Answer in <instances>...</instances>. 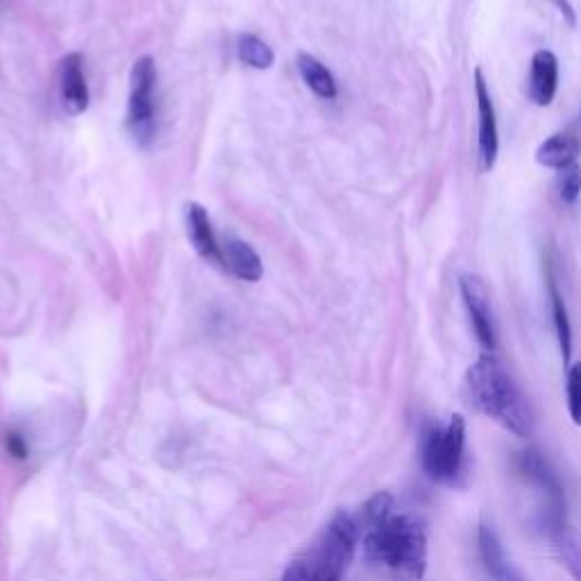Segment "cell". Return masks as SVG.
Segmentation results:
<instances>
[{"label": "cell", "mask_w": 581, "mask_h": 581, "mask_svg": "<svg viewBox=\"0 0 581 581\" xmlns=\"http://www.w3.org/2000/svg\"><path fill=\"white\" fill-rule=\"evenodd\" d=\"M364 557L393 581H423L427 572V530L414 513H391L366 527Z\"/></svg>", "instance_id": "6da1fadb"}, {"label": "cell", "mask_w": 581, "mask_h": 581, "mask_svg": "<svg viewBox=\"0 0 581 581\" xmlns=\"http://www.w3.org/2000/svg\"><path fill=\"white\" fill-rule=\"evenodd\" d=\"M466 387L471 402L479 414L496 420L507 431L520 436V439H527L534 434L532 404L496 353H484L469 368Z\"/></svg>", "instance_id": "7a4b0ae2"}, {"label": "cell", "mask_w": 581, "mask_h": 581, "mask_svg": "<svg viewBox=\"0 0 581 581\" xmlns=\"http://www.w3.org/2000/svg\"><path fill=\"white\" fill-rule=\"evenodd\" d=\"M466 452V420L454 414L448 425H427L420 439L425 475L436 484H454L463 471Z\"/></svg>", "instance_id": "3957f363"}, {"label": "cell", "mask_w": 581, "mask_h": 581, "mask_svg": "<svg viewBox=\"0 0 581 581\" xmlns=\"http://www.w3.org/2000/svg\"><path fill=\"white\" fill-rule=\"evenodd\" d=\"M357 522L345 511H336L318 543L303 557L318 581H343L357 552Z\"/></svg>", "instance_id": "277c9868"}, {"label": "cell", "mask_w": 581, "mask_h": 581, "mask_svg": "<svg viewBox=\"0 0 581 581\" xmlns=\"http://www.w3.org/2000/svg\"><path fill=\"white\" fill-rule=\"evenodd\" d=\"M515 471L522 479L538 490V496H541L538 525L547 530V534L555 538L566 527L564 525L566 496H564V486L557 473L549 469L547 459L536 448L522 450L515 456Z\"/></svg>", "instance_id": "5b68a950"}, {"label": "cell", "mask_w": 581, "mask_h": 581, "mask_svg": "<svg viewBox=\"0 0 581 581\" xmlns=\"http://www.w3.org/2000/svg\"><path fill=\"white\" fill-rule=\"evenodd\" d=\"M155 60L153 57H141L132 69V92L128 105V128L141 145L151 143L155 137Z\"/></svg>", "instance_id": "8992f818"}, {"label": "cell", "mask_w": 581, "mask_h": 581, "mask_svg": "<svg viewBox=\"0 0 581 581\" xmlns=\"http://www.w3.org/2000/svg\"><path fill=\"white\" fill-rule=\"evenodd\" d=\"M459 288L463 303H466L471 323L475 330L477 341L486 353H496L498 347V334H496V323H493V311H490V300L486 294V286L477 275L463 273L459 277Z\"/></svg>", "instance_id": "52a82bcc"}, {"label": "cell", "mask_w": 581, "mask_h": 581, "mask_svg": "<svg viewBox=\"0 0 581 581\" xmlns=\"http://www.w3.org/2000/svg\"><path fill=\"white\" fill-rule=\"evenodd\" d=\"M475 96H477V109H479V145H477L479 170L488 173L498 162L500 134H498L496 105H493L482 69H475Z\"/></svg>", "instance_id": "ba28073f"}, {"label": "cell", "mask_w": 581, "mask_h": 581, "mask_svg": "<svg viewBox=\"0 0 581 581\" xmlns=\"http://www.w3.org/2000/svg\"><path fill=\"white\" fill-rule=\"evenodd\" d=\"M477 552H479V561L490 581H527L522 570L513 566V561L507 557L498 532L490 525H479Z\"/></svg>", "instance_id": "9c48e42d"}, {"label": "cell", "mask_w": 581, "mask_h": 581, "mask_svg": "<svg viewBox=\"0 0 581 581\" xmlns=\"http://www.w3.org/2000/svg\"><path fill=\"white\" fill-rule=\"evenodd\" d=\"M559 90V60L552 50H536L530 67L527 96L534 105L547 107L555 100Z\"/></svg>", "instance_id": "30bf717a"}, {"label": "cell", "mask_w": 581, "mask_h": 581, "mask_svg": "<svg viewBox=\"0 0 581 581\" xmlns=\"http://www.w3.org/2000/svg\"><path fill=\"white\" fill-rule=\"evenodd\" d=\"M62 78V100L69 114H82L90 107V90H86V80L82 71V57L78 52L67 55L60 67Z\"/></svg>", "instance_id": "8fae6325"}, {"label": "cell", "mask_w": 581, "mask_h": 581, "mask_svg": "<svg viewBox=\"0 0 581 581\" xmlns=\"http://www.w3.org/2000/svg\"><path fill=\"white\" fill-rule=\"evenodd\" d=\"M189 237L198 250L200 257H205L214 264H223V252L216 241V235L212 229V221L200 205H189Z\"/></svg>", "instance_id": "7c38bea8"}, {"label": "cell", "mask_w": 581, "mask_h": 581, "mask_svg": "<svg viewBox=\"0 0 581 581\" xmlns=\"http://www.w3.org/2000/svg\"><path fill=\"white\" fill-rule=\"evenodd\" d=\"M577 155H579V141L570 134H552L549 139H545L538 151H536V162L545 168H555V170H561L570 164L577 162Z\"/></svg>", "instance_id": "4fadbf2b"}, {"label": "cell", "mask_w": 581, "mask_h": 581, "mask_svg": "<svg viewBox=\"0 0 581 581\" xmlns=\"http://www.w3.org/2000/svg\"><path fill=\"white\" fill-rule=\"evenodd\" d=\"M223 264L246 282H259L261 275H264V266H261L259 254L248 244L237 239H232L227 244L223 252Z\"/></svg>", "instance_id": "5bb4252c"}, {"label": "cell", "mask_w": 581, "mask_h": 581, "mask_svg": "<svg viewBox=\"0 0 581 581\" xmlns=\"http://www.w3.org/2000/svg\"><path fill=\"white\" fill-rule=\"evenodd\" d=\"M298 69H300L307 86L316 96H321L325 100L336 98V94H339L336 80L323 62H318L316 57L303 52V55H298Z\"/></svg>", "instance_id": "9a60e30c"}, {"label": "cell", "mask_w": 581, "mask_h": 581, "mask_svg": "<svg viewBox=\"0 0 581 581\" xmlns=\"http://www.w3.org/2000/svg\"><path fill=\"white\" fill-rule=\"evenodd\" d=\"M549 303H552V316H555V330L559 336V347H561V357L564 364H570L572 357V328H570V318H568V309L564 303V296L559 294L557 282L555 277L549 275Z\"/></svg>", "instance_id": "2e32d148"}, {"label": "cell", "mask_w": 581, "mask_h": 581, "mask_svg": "<svg viewBox=\"0 0 581 581\" xmlns=\"http://www.w3.org/2000/svg\"><path fill=\"white\" fill-rule=\"evenodd\" d=\"M555 543H557L559 557H561L566 570L570 572V577L574 581H581V532H577L572 527H564L555 536Z\"/></svg>", "instance_id": "e0dca14e"}, {"label": "cell", "mask_w": 581, "mask_h": 581, "mask_svg": "<svg viewBox=\"0 0 581 581\" xmlns=\"http://www.w3.org/2000/svg\"><path fill=\"white\" fill-rule=\"evenodd\" d=\"M239 57H241V62L252 67V69H259V71H264V69H271L273 67V60H275V55L271 50V46L266 42H261L259 37L254 35H244L239 39Z\"/></svg>", "instance_id": "ac0fdd59"}, {"label": "cell", "mask_w": 581, "mask_h": 581, "mask_svg": "<svg viewBox=\"0 0 581 581\" xmlns=\"http://www.w3.org/2000/svg\"><path fill=\"white\" fill-rule=\"evenodd\" d=\"M393 513V496L387 490L375 493V496L364 505V525H377V522H382L384 518H389Z\"/></svg>", "instance_id": "d6986e66"}, {"label": "cell", "mask_w": 581, "mask_h": 581, "mask_svg": "<svg viewBox=\"0 0 581 581\" xmlns=\"http://www.w3.org/2000/svg\"><path fill=\"white\" fill-rule=\"evenodd\" d=\"M557 185H559V195L566 205H572V202H577V198L581 193V166L574 162V164L561 168Z\"/></svg>", "instance_id": "ffe728a7"}, {"label": "cell", "mask_w": 581, "mask_h": 581, "mask_svg": "<svg viewBox=\"0 0 581 581\" xmlns=\"http://www.w3.org/2000/svg\"><path fill=\"white\" fill-rule=\"evenodd\" d=\"M568 412L577 427H581V361L568 368Z\"/></svg>", "instance_id": "44dd1931"}, {"label": "cell", "mask_w": 581, "mask_h": 581, "mask_svg": "<svg viewBox=\"0 0 581 581\" xmlns=\"http://www.w3.org/2000/svg\"><path fill=\"white\" fill-rule=\"evenodd\" d=\"M282 581H318V577L311 572V568L305 564V559H296L286 566Z\"/></svg>", "instance_id": "7402d4cb"}, {"label": "cell", "mask_w": 581, "mask_h": 581, "mask_svg": "<svg viewBox=\"0 0 581 581\" xmlns=\"http://www.w3.org/2000/svg\"><path fill=\"white\" fill-rule=\"evenodd\" d=\"M5 446H8L10 454H14L16 459H25V456H27V446H25V441H23V436H19L16 431H10V434H8Z\"/></svg>", "instance_id": "603a6c76"}]
</instances>
